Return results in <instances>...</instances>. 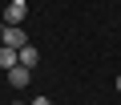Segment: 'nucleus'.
Returning a JSON list of instances; mask_svg holds the SVG:
<instances>
[{"label": "nucleus", "instance_id": "9", "mask_svg": "<svg viewBox=\"0 0 121 105\" xmlns=\"http://www.w3.org/2000/svg\"><path fill=\"white\" fill-rule=\"evenodd\" d=\"M12 105H24V101H12Z\"/></svg>", "mask_w": 121, "mask_h": 105}, {"label": "nucleus", "instance_id": "6", "mask_svg": "<svg viewBox=\"0 0 121 105\" xmlns=\"http://www.w3.org/2000/svg\"><path fill=\"white\" fill-rule=\"evenodd\" d=\"M32 105H52V101H48V97H36V101H32Z\"/></svg>", "mask_w": 121, "mask_h": 105}, {"label": "nucleus", "instance_id": "2", "mask_svg": "<svg viewBox=\"0 0 121 105\" xmlns=\"http://www.w3.org/2000/svg\"><path fill=\"white\" fill-rule=\"evenodd\" d=\"M24 12H28V8H24V0H12V4L4 8V24H20Z\"/></svg>", "mask_w": 121, "mask_h": 105}, {"label": "nucleus", "instance_id": "3", "mask_svg": "<svg viewBox=\"0 0 121 105\" xmlns=\"http://www.w3.org/2000/svg\"><path fill=\"white\" fill-rule=\"evenodd\" d=\"M28 73H32V69L12 65V69H8V85H12V89H24V85H28Z\"/></svg>", "mask_w": 121, "mask_h": 105}, {"label": "nucleus", "instance_id": "8", "mask_svg": "<svg viewBox=\"0 0 121 105\" xmlns=\"http://www.w3.org/2000/svg\"><path fill=\"white\" fill-rule=\"evenodd\" d=\"M117 89H121V77H117Z\"/></svg>", "mask_w": 121, "mask_h": 105}, {"label": "nucleus", "instance_id": "1", "mask_svg": "<svg viewBox=\"0 0 121 105\" xmlns=\"http://www.w3.org/2000/svg\"><path fill=\"white\" fill-rule=\"evenodd\" d=\"M0 36H4L8 48H24V44H28V40H24V24H4V28H0Z\"/></svg>", "mask_w": 121, "mask_h": 105}, {"label": "nucleus", "instance_id": "5", "mask_svg": "<svg viewBox=\"0 0 121 105\" xmlns=\"http://www.w3.org/2000/svg\"><path fill=\"white\" fill-rule=\"evenodd\" d=\"M16 57H20V65H24V69H36V61H40V52H36L32 44H24V48L16 52Z\"/></svg>", "mask_w": 121, "mask_h": 105}, {"label": "nucleus", "instance_id": "7", "mask_svg": "<svg viewBox=\"0 0 121 105\" xmlns=\"http://www.w3.org/2000/svg\"><path fill=\"white\" fill-rule=\"evenodd\" d=\"M0 28H4V12H0Z\"/></svg>", "mask_w": 121, "mask_h": 105}, {"label": "nucleus", "instance_id": "10", "mask_svg": "<svg viewBox=\"0 0 121 105\" xmlns=\"http://www.w3.org/2000/svg\"><path fill=\"white\" fill-rule=\"evenodd\" d=\"M0 44H4V36H0Z\"/></svg>", "mask_w": 121, "mask_h": 105}, {"label": "nucleus", "instance_id": "4", "mask_svg": "<svg viewBox=\"0 0 121 105\" xmlns=\"http://www.w3.org/2000/svg\"><path fill=\"white\" fill-rule=\"evenodd\" d=\"M20 48H8V44H0V69H12V65H20V57H16Z\"/></svg>", "mask_w": 121, "mask_h": 105}]
</instances>
